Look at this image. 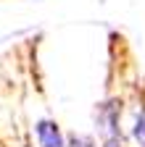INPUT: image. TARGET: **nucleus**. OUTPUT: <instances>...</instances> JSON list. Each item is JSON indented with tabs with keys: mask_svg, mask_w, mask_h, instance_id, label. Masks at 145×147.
<instances>
[{
	"mask_svg": "<svg viewBox=\"0 0 145 147\" xmlns=\"http://www.w3.org/2000/svg\"><path fill=\"white\" fill-rule=\"evenodd\" d=\"M103 147H127V144H124V137L121 134H114V137H106L103 139Z\"/></svg>",
	"mask_w": 145,
	"mask_h": 147,
	"instance_id": "4",
	"label": "nucleus"
},
{
	"mask_svg": "<svg viewBox=\"0 0 145 147\" xmlns=\"http://www.w3.org/2000/svg\"><path fill=\"white\" fill-rule=\"evenodd\" d=\"M119 113H121V108H119L116 102H103V105L98 108V123H100L103 137L121 134V131H119Z\"/></svg>",
	"mask_w": 145,
	"mask_h": 147,
	"instance_id": "1",
	"label": "nucleus"
},
{
	"mask_svg": "<svg viewBox=\"0 0 145 147\" xmlns=\"http://www.w3.org/2000/svg\"><path fill=\"white\" fill-rule=\"evenodd\" d=\"M132 137L137 139V144H140V147H145V110H140V113H137V118H135Z\"/></svg>",
	"mask_w": 145,
	"mask_h": 147,
	"instance_id": "3",
	"label": "nucleus"
},
{
	"mask_svg": "<svg viewBox=\"0 0 145 147\" xmlns=\"http://www.w3.org/2000/svg\"><path fill=\"white\" fill-rule=\"evenodd\" d=\"M69 147H95V144L90 142L87 137H77V134H74V137L69 139Z\"/></svg>",
	"mask_w": 145,
	"mask_h": 147,
	"instance_id": "5",
	"label": "nucleus"
},
{
	"mask_svg": "<svg viewBox=\"0 0 145 147\" xmlns=\"http://www.w3.org/2000/svg\"><path fill=\"white\" fill-rule=\"evenodd\" d=\"M37 139H40L42 147H66L58 123L56 121H48V118L37 121Z\"/></svg>",
	"mask_w": 145,
	"mask_h": 147,
	"instance_id": "2",
	"label": "nucleus"
}]
</instances>
